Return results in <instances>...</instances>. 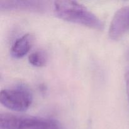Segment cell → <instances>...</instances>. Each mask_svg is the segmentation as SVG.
Returning a JSON list of instances; mask_svg holds the SVG:
<instances>
[{"label":"cell","mask_w":129,"mask_h":129,"mask_svg":"<svg viewBox=\"0 0 129 129\" xmlns=\"http://www.w3.org/2000/svg\"><path fill=\"white\" fill-rule=\"evenodd\" d=\"M54 10L57 16L62 20L85 26L102 30L104 25L101 19L86 6L75 1H55Z\"/></svg>","instance_id":"obj_1"},{"label":"cell","mask_w":129,"mask_h":129,"mask_svg":"<svg viewBox=\"0 0 129 129\" xmlns=\"http://www.w3.org/2000/svg\"><path fill=\"white\" fill-rule=\"evenodd\" d=\"M0 126L3 129H59L58 123L50 118L8 113L0 115Z\"/></svg>","instance_id":"obj_2"},{"label":"cell","mask_w":129,"mask_h":129,"mask_svg":"<svg viewBox=\"0 0 129 129\" xmlns=\"http://www.w3.org/2000/svg\"><path fill=\"white\" fill-rule=\"evenodd\" d=\"M33 101L31 92L23 87L5 88L0 92V102L8 109L23 112L31 106Z\"/></svg>","instance_id":"obj_3"},{"label":"cell","mask_w":129,"mask_h":129,"mask_svg":"<svg viewBox=\"0 0 129 129\" xmlns=\"http://www.w3.org/2000/svg\"><path fill=\"white\" fill-rule=\"evenodd\" d=\"M129 31V6L118 9L113 15L109 28L108 35L112 40H118Z\"/></svg>","instance_id":"obj_4"},{"label":"cell","mask_w":129,"mask_h":129,"mask_svg":"<svg viewBox=\"0 0 129 129\" xmlns=\"http://www.w3.org/2000/svg\"><path fill=\"white\" fill-rule=\"evenodd\" d=\"M34 42V36L31 34H26L18 38L10 49L11 55L16 59L23 57L28 53Z\"/></svg>","instance_id":"obj_5"},{"label":"cell","mask_w":129,"mask_h":129,"mask_svg":"<svg viewBox=\"0 0 129 129\" xmlns=\"http://www.w3.org/2000/svg\"><path fill=\"white\" fill-rule=\"evenodd\" d=\"M1 9H18V10H40L42 8L41 2L28 1H1Z\"/></svg>","instance_id":"obj_6"},{"label":"cell","mask_w":129,"mask_h":129,"mask_svg":"<svg viewBox=\"0 0 129 129\" xmlns=\"http://www.w3.org/2000/svg\"><path fill=\"white\" fill-rule=\"evenodd\" d=\"M47 60V57L44 52L37 50L28 55V62L35 67H42L45 66Z\"/></svg>","instance_id":"obj_7"},{"label":"cell","mask_w":129,"mask_h":129,"mask_svg":"<svg viewBox=\"0 0 129 129\" xmlns=\"http://www.w3.org/2000/svg\"><path fill=\"white\" fill-rule=\"evenodd\" d=\"M125 78L126 90H127V98H128V100L129 102V69L127 70V73H126L125 76Z\"/></svg>","instance_id":"obj_8"}]
</instances>
